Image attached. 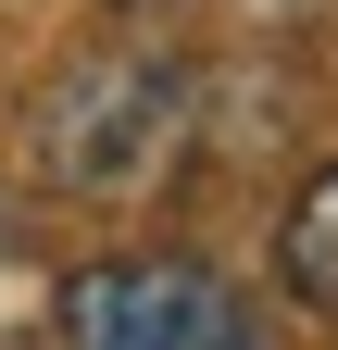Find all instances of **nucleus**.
Here are the masks:
<instances>
[{
  "mask_svg": "<svg viewBox=\"0 0 338 350\" xmlns=\"http://www.w3.org/2000/svg\"><path fill=\"white\" fill-rule=\"evenodd\" d=\"M188 138H200V63L163 38H88L25 100V175L75 213H125V200L176 188Z\"/></svg>",
  "mask_w": 338,
  "mask_h": 350,
  "instance_id": "f257e3e1",
  "label": "nucleus"
},
{
  "mask_svg": "<svg viewBox=\"0 0 338 350\" xmlns=\"http://www.w3.org/2000/svg\"><path fill=\"white\" fill-rule=\"evenodd\" d=\"M51 350H276L213 250H88L51 300Z\"/></svg>",
  "mask_w": 338,
  "mask_h": 350,
  "instance_id": "f03ea898",
  "label": "nucleus"
},
{
  "mask_svg": "<svg viewBox=\"0 0 338 350\" xmlns=\"http://www.w3.org/2000/svg\"><path fill=\"white\" fill-rule=\"evenodd\" d=\"M276 288L338 338V163H313L301 188L276 200Z\"/></svg>",
  "mask_w": 338,
  "mask_h": 350,
  "instance_id": "7ed1b4c3",
  "label": "nucleus"
}]
</instances>
